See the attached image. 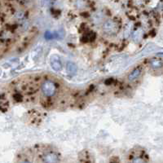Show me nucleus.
Returning <instances> with one entry per match:
<instances>
[{"label":"nucleus","mask_w":163,"mask_h":163,"mask_svg":"<svg viewBox=\"0 0 163 163\" xmlns=\"http://www.w3.org/2000/svg\"><path fill=\"white\" fill-rule=\"evenodd\" d=\"M56 86L54 82L51 80H47L43 82L42 86V91L46 96H52L55 93Z\"/></svg>","instance_id":"obj_1"},{"label":"nucleus","mask_w":163,"mask_h":163,"mask_svg":"<svg viewBox=\"0 0 163 163\" xmlns=\"http://www.w3.org/2000/svg\"><path fill=\"white\" fill-rule=\"evenodd\" d=\"M103 30L107 34H115L118 31V24L113 20L107 21L103 25Z\"/></svg>","instance_id":"obj_2"},{"label":"nucleus","mask_w":163,"mask_h":163,"mask_svg":"<svg viewBox=\"0 0 163 163\" xmlns=\"http://www.w3.org/2000/svg\"><path fill=\"white\" fill-rule=\"evenodd\" d=\"M44 163H58L59 162V157L56 153L53 152H49L46 153L43 157Z\"/></svg>","instance_id":"obj_3"},{"label":"nucleus","mask_w":163,"mask_h":163,"mask_svg":"<svg viewBox=\"0 0 163 163\" xmlns=\"http://www.w3.org/2000/svg\"><path fill=\"white\" fill-rule=\"evenodd\" d=\"M151 66L153 68H160L162 67V53L158 56H155L153 59L151 60Z\"/></svg>","instance_id":"obj_4"},{"label":"nucleus","mask_w":163,"mask_h":163,"mask_svg":"<svg viewBox=\"0 0 163 163\" xmlns=\"http://www.w3.org/2000/svg\"><path fill=\"white\" fill-rule=\"evenodd\" d=\"M141 74V68H136L133 71L131 72V73L128 75V80L131 82L135 81L138 77H140Z\"/></svg>","instance_id":"obj_5"},{"label":"nucleus","mask_w":163,"mask_h":163,"mask_svg":"<svg viewBox=\"0 0 163 163\" xmlns=\"http://www.w3.org/2000/svg\"><path fill=\"white\" fill-rule=\"evenodd\" d=\"M51 66H52V68H53L54 70H55V71H59V70H60V69H61V67H62L61 63H60L59 58H58L57 56L52 57V59L51 60Z\"/></svg>","instance_id":"obj_6"},{"label":"nucleus","mask_w":163,"mask_h":163,"mask_svg":"<svg viewBox=\"0 0 163 163\" xmlns=\"http://www.w3.org/2000/svg\"><path fill=\"white\" fill-rule=\"evenodd\" d=\"M66 69H67V72L69 74H75L77 73V66L75 64H73V62H68L66 64Z\"/></svg>","instance_id":"obj_7"},{"label":"nucleus","mask_w":163,"mask_h":163,"mask_svg":"<svg viewBox=\"0 0 163 163\" xmlns=\"http://www.w3.org/2000/svg\"><path fill=\"white\" fill-rule=\"evenodd\" d=\"M132 163H145V161L141 158H136L133 160Z\"/></svg>","instance_id":"obj_8"},{"label":"nucleus","mask_w":163,"mask_h":163,"mask_svg":"<svg viewBox=\"0 0 163 163\" xmlns=\"http://www.w3.org/2000/svg\"><path fill=\"white\" fill-rule=\"evenodd\" d=\"M22 163H31V162H29V161H25V162H22Z\"/></svg>","instance_id":"obj_9"}]
</instances>
